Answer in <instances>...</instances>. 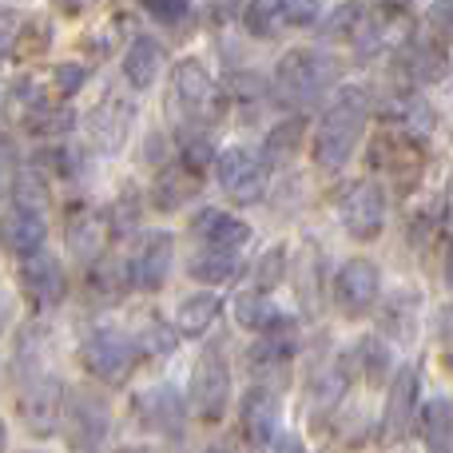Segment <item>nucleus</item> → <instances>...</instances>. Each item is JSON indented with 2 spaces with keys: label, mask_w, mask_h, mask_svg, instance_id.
<instances>
[{
  "label": "nucleus",
  "mask_w": 453,
  "mask_h": 453,
  "mask_svg": "<svg viewBox=\"0 0 453 453\" xmlns=\"http://www.w3.org/2000/svg\"><path fill=\"white\" fill-rule=\"evenodd\" d=\"M370 119V92L366 88H342L326 111H322L319 127L311 140V156L322 172H342L350 164L354 148H358L362 132Z\"/></svg>",
  "instance_id": "nucleus-1"
},
{
  "label": "nucleus",
  "mask_w": 453,
  "mask_h": 453,
  "mask_svg": "<svg viewBox=\"0 0 453 453\" xmlns=\"http://www.w3.org/2000/svg\"><path fill=\"white\" fill-rule=\"evenodd\" d=\"M338 60L319 48H290L274 68V92L290 104V108H311L319 104L330 88L338 84Z\"/></svg>",
  "instance_id": "nucleus-2"
},
{
  "label": "nucleus",
  "mask_w": 453,
  "mask_h": 453,
  "mask_svg": "<svg viewBox=\"0 0 453 453\" xmlns=\"http://www.w3.org/2000/svg\"><path fill=\"white\" fill-rule=\"evenodd\" d=\"M167 108H172L175 124L211 127L223 116V92L199 60H180L172 68V84H167Z\"/></svg>",
  "instance_id": "nucleus-3"
},
{
  "label": "nucleus",
  "mask_w": 453,
  "mask_h": 453,
  "mask_svg": "<svg viewBox=\"0 0 453 453\" xmlns=\"http://www.w3.org/2000/svg\"><path fill=\"white\" fill-rule=\"evenodd\" d=\"M80 362H84V370L92 378H100V382L124 386L135 370V346H132V338L116 334V330H96V334L84 338V346H80Z\"/></svg>",
  "instance_id": "nucleus-4"
},
{
  "label": "nucleus",
  "mask_w": 453,
  "mask_h": 453,
  "mask_svg": "<svg viewBox=\"0 0 453 453\" xmlns=\"http://www.w3.org/2000/svg\"><path fill=\"white\" fill-rule=\"evenodd\" d=\"M215 175H219L223 196L239 207H250L266 196V164L250 148H226L215 164Z\"/></svg>",
  "instance_id": "nucleus-5"
},
{
  "label": "nucleus",
  "mask_w": 453,
  "mask_h": 453,
  "mask_svg": "<svg viewBox=\"0 0 453 453\" xmlns=\"http://www.w3.org/2000/svg\"><path fill=\"white\" fill-rule=\"evenodd\" d=\"M378 295H382V271L370 258H346L334 274V303L346 319H362L374 311Z\"/></svg>",
  "instance_id": "nucleus-6"
},
{
  "label": "nucleus",
  "mask_w": 453,
  "mask_h": 453,
  "mask_svg": "<svg viewBox=\"0 0 453 453\" xmlns=\"http://www.w3.org/2000/svg\"><path fill=\"white\" fill-rule=\"evenodd\" d=\"M370 167L386 180H398V183H414L426 167V151L418 143L414 132H382L374 143H370Z\"/></svg>",
  "instance_id": "nucleus-7"
},
{
  "label": "nucleus",
  "mask_w": 453,
  "mask_h": 453,
  "mask_svg": "<svg viewBox=\"0 0 453 453\" xmlns=\"http://www.w3.org/2000/svg\"><path fill=\"white\" fill-rule=\"evenodd\" d=\"M188 402L196 410V418L203 422H219L226 414V402H231V370H226L223 354H203L191 370V390H188Z\"/></svg>",
  "instance_id": "nucleus-8"
},
{
  "label": "nucleus",
  "mask_w": 453,
  "mask_h": 453,
  "mask_svg": "<svg viewBox=\"0 0 453 453\" xmlns=\"http://www.w3.org/2000/svg\"><path fill=\"white\" fill-rule=\"evenodd\" d=\"M342 226L354 239H378L386 226V191L378 180H358L350 191L342 196Z\"/></svg>",
  "instance_id": "nucleus-9"
},
{
  "label": "nucleus",
  "mask_w": 453,
  "mask_h": 453,
  "mask_svg": "<svg viewBox=\"0 0 453 453\" xmlns=\"http://www.w3.org/2000/svg\"><path fill=\"white\" fill-rule=\"evenodd\" d=\"M20 290L36 311H56L68 295V274H64V263L48 250L24 258L20 263Z\"/></svg>",
  "instance_id": "nucleus-10"
},
{
  "label": "nucleus",
  "mask_w": 453,
  "mask_h": 453,
  "mask_svg": "<svg viewBox=\"0 0 453 453\" xmlns=\"http://www.w3.org/2000/svg\"><path fill=\"white\" fill-rule=\"evenodd\" d=\"M64 410H68V402H64V386L56 382V378H36V382L20 394V402H16L20 422L28 426L32 434H40V438L60 426Z\"/></svg>",
  "instance_id": "nucleus-11"
},
{
  "label": "nucleus",
  "mask_w": 453,
  "mask_h": 453,
  "mask_svg": "<svg viewBox=\"0 0 453 453\" xmlns=\"http://www.w3.org/2000/svg\"><path fill=\"white\" fill-rule=\"evenodd\" d=\"M239 430L255 449H271L279 441V398L266 386L242 394L239 402Z\"/></svg>",
  "instance_id": "nucleus-12"
},
{
  "label": "nucleus",
  "mask_w": 453,
  "mask_h": 453,
  "mask_svg": "<svg viewBox=\"0 0 453 453\" xmlns=\"http://www.w3.org/2000/svg\"><path fill=\"white\" fill-rule=\"evenodd\" d=\"M172 258H175V239L167 231H148L140 239L132 255V282L140 290H159L172 274Z\"/></svg>",
  "instance_id": "nucleus-13"
},
{
  "label": "nucleus",
  "mask_w": 453,
  "mask_h": 453,
  "mask_svg": "<svg viewBox=\"0 0 453 453\" xmlns=\"http://www.w3.org/2000/svg\"><path fill=\"white\" fill-rule=\"evenodd\" d=\"M418 366H402L390 382V398H386V410H382V434L386 441H402L414 426V414H418Z\"/></svg>",
  "instance_id": "nucleus-14"
},
{
  "label": "nucleus",
  "mask_w": 453,
  "mask_h": 453,
  "mask_svg": "<svg viewBox=\"0 0 453 453\" xmlns=\"http://www.w3.org/2000/svg\"><path fill=\"white\" fill-rule=\"evenodd\" d=\"M64 426H68V441L76 453H96L104 441V434H108V410H104L100 398H88V394H80V398L68 402V410H64Z\"/></svg>",
  "instance_id": "nucleus-15"
},
{
  "label": "nucleus",
  "mask_w": 453,
  "mask_h": 453,
  "mask_svg": "<svg viewBox=\"0 0 453 453\" xmlns=\"http://www.w3.org/2000/svg\"><path fill=\"white\" fill-rule=\"evenodd\" d=\"M44 239H48V223L40 219V211L16 207V211L0 215V242H4V250L16 255L20 263L32 255H40V250H44Z\"/></svg>",
  "instance_id": "nucleus-16"
},
{
  "label": "nucleus",
  "mask_w": 453,
  "mask_h": 453,
  "mask_svg": "<svg viewBox=\"0 0 453 453\" xmlns=\"http://www.w3.org/2000/svg\"><path fill=\"white\" fill-rule=\"evenodd\" d=\"M398 72L406 76V88L410 84H441L449 72V60L441 52V44H422V40H406L398 48Z\"/></svg>",
  "instance_id": "nucleus-17"
},
{
  "label": "nucleus",
  "mask_w": 453,
  "mask_h": 453,
  "mask_svg": "<svg viewBox=\"0 0 453 453\" xmlns=\"http://www.w3.org/2000/svg\"><path fill=\"white\" fill-rule=\"evenodd\" d=\"M378 116H382L386 124H394L398 132H414V135L434 127L430 104H426L418 92H410V88H394V92H386L382 100H378Z\"/></svg>",
  "instance_id": "nucleus-18"
},
{
  "label": "nucleus",
  "mask_w": 453,
  "mask_h": 453,
  "mask_svg": "<svg viewBox=\"0 0 453 453\" xmlns=\"http://www.w3.org/2000/svg\"><path fill=\"white\" fill-rule=\"evenodd\" d=\"M196 234L203 239V247L226 250V255H234V250H242L250 242V226L226 211H203L196 219Z\"/></svg>",
  "instance_id": "nucleus-19"
},
{
  "label": "nucleus",
  "mask_w": 453,
  "mask_h": 453,
  "mask_svg": "<svg viewBox=\"0 0 453 453\" xmlns=\"http://www.w3.org/2000/svg\"><path fill=\"white\" fill-rule=\"evenodd\" d=\"M127 124H132V108H127L124 100H116V96H108V100L88 116V132H92L100 151H116L119 143H124Z\"/></svg>",
  "instance_id": "nucleus-20"
},
{
  "label": "nucleus",
  "mask_w": 453,
  "mask_h": 453,
  "mask_svg": "<svg viewBox=\"0 0 453 453\" xmlns=\"http://www.w3.org/2000/svg\"><path fill=\"white\" fill-rule=\"evenodd\" d=\"M234 319H239V326L258 330V334H266V338L290 334L287 314H282L279 306H271L266 298H258V295H239V303H234Z\"/></svg>",
  "instance_id": "nucleus-21"
},
{
  "label": "nucleus",
  "mask_w": 453,
  "mask_h": 453,
  "mask_svg": "<svg viewBox=\"0 0 453 453\" xmlns=\"http://www.w3.org/2000/svg\"><path fill=\"white\" fill-rule=\"evenodd\" d=\"M159 64H164V48L151 36H135L124 52V80L132 88H151L159 76Z\"/></svg>",
  "instance_id": "nucleus-22"
},
{
  "label": "nucleus",
  "mask_w": 453,
  "mask_h": 453,
  "mask_svg": "<svg viewBox=\"0 0 453 453\" xmlns=\"http://www.w3.org/2000/svg\"><path fill=\"white\" fill-rule=\"evenodd\" d=\"M422 441H426V453H453V398H446V394L426 402Z\"/></svg>",
  "instance_id": "nucleus-23"
},
{
  "label": "nucleus",
  "mask_w": 453,
  "mask_h": 453,
  "mask_svg": "<svg viewBox=\"0 0 453 453\" xmlns=\"http://www.w3.org/2000/svg\"><path fill=\"white\" fill-rule=\"evenodd\" d=\"M196 191H199L196 172H188L183 164H172L167 172H159L156 188H151V203H156L159 211H175V207L188 203Z\"/></svg>",
  "instance_id": "nucleus-24"
},
{
  "label": "nucleus",
  "mask_w": 453,
  "mask_h": 453,
  "mask_svg": "<svg viewBox=\"0 0 453 453\" xmlns=\"http://www.w3.org/2000/svg\"><path fill=\"white\" fill-rule=\"evenodd\" d=\"M247 366L258 382H287V370H290V346L282 338H263L258 346H250L247 354Z\"/></svg>",
  "instance_id": "nucleus-25"
},
{
  "label": "nucleus",
  "mask_w": 453,
  "mask_h": 453,
  "mask_svg": "<svg viewBox=\"0 0 453 453\" xmlns=\"http://www.w3.org/2000/svg\"><path fill=\"white\" fill-rule=\"evenodd\" d=\"M219 319V298L215 295H191L180 303L175 311V334H188V338H199L211 330V322Z\"/></svg>",
  "instance_id": "nucleus-26"
},
{
  "label": "nucleus",
  "mask_w": 453,
  "mask_h": 453,
  "mask_svg": "<svg viewBox=\"0 0 453 453\" xmlns=\"http://www.w3.org/2000/svg\"><path fill=\"white\" fill-rule=\"evenodd\" d=\"M68 242H72V255H76L80 263H92V258L104 250V242H108V223H104L96 211L76 215L68 226Z\"/></svg>",
  "instance_id": "nucleus-27"
},
{
  "label": "nucleus",
  "mask_w": 453,
  "mask_h": 453,
  "mask_svg": "<svg viewBox=\"0 0 453 453\" xmlns=\"http://www.w3.org/2000/svg\"><path fill=\"white\" fill-rule=\"evenodd\" d=\"M366 28H370L366 4H358V0H346V4H338L334 12L326 16V24H322V36H326V40H354V44H358V40L366 36Z\"/></svg>",
  "instance_id": "nucleus-28"
},
{
  "label": "nucleus",
  "mask_w": 453,
  "mask_h": 453,
  "mask_svg": "<svg viewBox=\"0 0 453 453\" xmlns=\"http://www.w3.org/2000/svg\"><path fill=\"white\" fill-rule=\"evenodd\" d=\"M188 271H191V279L211 282V287H223V282L234 274V255H226V250H211V247H203V250H199V255L188 263Z\"/></svg>",
  "instance_id": "nucleus-29"
},
{
  "label": "nucleus",
  "mask_w": 453,
  "mask_h": 453,
  "mask_svg": "<svg viewBox=\"0 0 453 453\" xmlns=\"http://www.w3.org/2000/svg\"><path fill=\"white\" fill-rule=\"evenodd\" d=\"M148 402V426H156V430H167V434H175L180 430V422H183V406H180V394L175 390H156L151 398H143Z\"/></svg>",
  "instance_id": "nucleus-30"
},
{
  "label": "nucleus",
  "mask_w": 453,
  "mask_h": 453,
  "mask_svg": "<svg viewBox=\"0 0 453 453\" xmlns=\"http://www.w3.org/2000/svg\"><path fill=\"white\" fill-rule=\"evenodd\" d=\"M303 116H290L282 119V124L271 127V135H266V156L271 159H290L298 151V143H303Z\"/></svg>",
  "instance_id": "nucleus-31"
},
{
  "label": "nucleus",
  "mask_w": 453,
  "mask_h": 453,
  "mask_svg": "<svg viewBox=\"0 0 453 453\" xmlns=\"http://www.w3.org/2000/svg\"><path fill=\"white\" fill-rule=\"evenodd\" d=\"M358 358H362V370H366L370 382H386V374H390L394 358H390V346L382 342V338H366V342L358 346Z\"/></svg>",
  "instance_id": "nucleus-32"
},
{
  "label": "nucleus",
  "mask_w": 453,
  "mask_h": 453,
  "mask_svg": "<svg viewBox=\"0 0 453 453\" xmlns=\"http://www.w3.org/2000/svg\"><path fill=\"white\" fill-rule=\"evenodd\" d=\"M426 28H430L434 44H453V0H434L426 12Z\"/></svg>",
  "instance_id": "nucleus-33"
},
{
  "label": "nucleus",
  "mask_w": 453,
  "mask_h": 453,
  "mask_svg": "<svg viewBox=\"0 0 453 453\" xmlns=\"http://www.w3.org/2000/svg\"><path fill=\"white\" fill-rule=\"evenodd\" d=\"M242 24L255 36H274V0H250L247 12H242Z\"/></svg>",
  "instance_id": "nucleus-34"
},
{
  "label": "nucleus",
  "mask_w": 453,
  "mask_h": 453,
  "mask_svg": "<svg viewBox=\"0 0 453 453\" xmlns=\"http://www.w3.org/2000/svg\"><path fill=\"white\" fill-rule=\"evenodd\" d=\"M322 12V0H279V16L287 24H295V28H306V24H314Z\"/></svg>",
  "instance_id": "nucleus-35"
},
{
  "label": "nucleus",
  "mask_w": 453,
  "mask_h": 453,
  "mask_svg": "<svg viewBox=\"0 0 453 453\" xmlns=\"http://www.w3.org/2000/svg\"><path fill=\"white\" fill-rule=\"evenodd\" d=\"M140 4L159 24H183L191 16V0H140Z\"/></svg>",
  "instance_id": "nucleus-36"
},
{
  "label": "nucleus",
  "mask_w": 453,
  "mask_h": 453,
  "mask_svg": "<svg viewBox=\"0 0 453 453\" xmlns=\"http://www.w3.org/2000/svg\"><path fill=\"white\" fill-rule=\"evenodd\" d=\"M52 80H56V88H60L64 96H72V92H80V88H84L88 68H84V64H56Z\"/></svg>",
  "instance_id": "nucleus-37"
},
{
  "label": "nucleus",
  "mask_w": 453,
  "mask_h": 453,
  "mask_svg": "<svg viewBox=\"0 0 453 453\" xmlns=\"http://www.w3.org/2000/svg\"><path fill=\"white\" fill-rule=\"evenodd\" d=\"M20 32H24V20H20V16H16L12 8H0V60H4V56L16 48Z\"/></svg>",
  "instance_id": "nucleus-38"
},
{
  "label": "nucleus",
  "mask_w": 453,
  "mask_h": 453,
  "mask_svg": "<svg viewBox=\"0 0 453 453\" xmlns=\"http://www.w3.org/2000/svg\"><path fill=\"white\" fill-rule=\"evenodd\" d=\"M282 250H271V255L263 258V266H258V290H266V287H274V282L282 279Z\"/></svg>",
  "instance_id": "nucleus-39"
},
{
  "label": "nucleus",
  "mask_w": 453,
  "mask_h": 453,
  "mask_svg": "<svg viewBox=\"0 0 453 453\" xmlns=\"http://www.w3.org/2000/svg\"><path fill=\"white\" fill-rule=\"evenodd\" d=\"M441 354H446V362L453 366V306H446V311H441Z\"/></svg>",
  "instance_id": "nucleus-40"
},
{
  "label": "nucleus",
  "mask_w": 453,
  "mask_h": 453,
  "mask_svg": "<svg viewBox=\"0 0 453 453\" xmlns=\"http://www.w3.org/2000/svg\"><path fill=\"white\" fill-rule=\"evenodd\" d=\"M370 4H378L386 16H402V12H410V8H414V0H370Z\"/></svg>",
  "instance_id": "nucleus-41"
},
{
  "label": "nucleus",
  "mask_w": 453,
  "mask_h": 453,
  "mask_svg": "<svg viewBox=\"0 0 453 453\" xmlns=\"http://www.w3.org/2000/svg\"><path fill=\"white\" fill-rule=\"evenodd\" d=\"M88 4H92V0H52V8L56 12H64V16H80Z\"/></svg>",
  "instance_id": "nucleus-42"
},
{
  "label": "nucleus",
  "mask_w": 453,
  "mask_h": 453,
  "mask_svg": "<svg viewBox=\"0 0 453 453\" xmlns=\"http://www.w3.org/2000/svg\"><path fill=\"white\" fill-rule=\"evenodd\" d=\"M4 183H8V151L0 143V191H4Z\"/></svg>",
  "instance_id": "nucleus-43"
},
{
  "label": "nucleus",
  "mask_w": 453,
  "mask_h": 453,
  "mask_svg": "<svg viewBox=\"0 0 453 453\" xmlns=\"http://www.w3.org/2000/svg\"><path fill=\"white\" fill-rule=\"evenodd\" d=\"M8 449V430H4V422H0V453Z\"/></svg>",
  "instance_id": "nucleus-44"
},
{
  "label": "nucleus",
  "mask_w": 453,
  "mask_h": 453,
  "mask_svg": "<svg viewBox=\"0 0 453 453\" xmlns=\"http://www.w3.org/2000/svg\"><path fill=\"white\" fill-rule=\"evenodd\" d=\"M282 453H303V446H298V441H287V446H282Z\"/></svg>",
  "instance_id": "nucleus-45"
},
{
  "label": "nucleus",
  "mask_w": 453,
  "mask_h": 453,
  "mask_svg": "<svg viewBox=\"0 0 453 453\" xmlns=\"http://www.w3.org/2000/svg\"><path fill=\"white\" fill-rule=\"evenodd\" d=\"M127 453H148V449H127Z\"/></svg>",
  "instance_id": "nucleus-46"
}]
</instances>
